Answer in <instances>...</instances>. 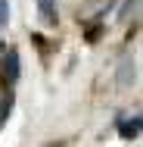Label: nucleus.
Listing matches in <instances>:
<instances>
[{"mask_svg": "<svg viewBox=\"0 0 143 147\" xmlns=\"http://www.w3.org/2000/svg\"><path fill=\"white\" fill-rule=\"evenodd\" d=\"M3 116H9V100H3V103H0V122H3Z\"/></svg>", "mask_w": 143, "mask_h": 147, "instance_id": "obj_4", "label": "nucleus"}, {"mask_svg": "<svg viewBox=\"0 0 143 147\" xmlns=\"http://www.w3.org/2000/svg\"><path fill=\"white\" fill-rule=\"evenodd\" d=\"M0 78H3V85H13L19 78V53L16 50H6V57L0 63Z\"/></svg>", "mask_w": 143, "mask_h": 147, "instance_id": "obj_1", "label": "nucleus"}, {"mask_svg": "<svg viewBox=\"0 0 143 147\" xmlns=\"http://www.w3.org/2000/svg\"><path fill=\"white\" fill-rule=\"evenodd\" d=\"M118 131H121V138H137V135H140V116H131V119H124Z\"/></svg>", "mask_w": 143, "mask_h": 147, "instance_id": "obj_3", "label": "nucleus"}, {"mask_svg": "<svg viewBox=\"0 0 143 147\" xmlns=\"http://www.w3.org/2000/svg\"><path fill=\"white\" fill-rule=\"evenodd\" d=\"M37 13L44 19V25H56L59 13H56V0H37Z\"/></svg>", "mask_w": 143, "mask_h": 147, "instance_id": "obj_2", "label": "nucleus"}, {"mask_svg": "<svg viewBox=\"0 0 143 147\" xmlns=\"http://www.w3.org/2000/svg\"><path fill=\"white\" fill-rule=\"evenodd\" d=\"M6 22V0H0V25Z\"/></svg>", "mask_w": 143, "mask_h": 147, "instance_id": "obj_5", "label": "nucleus"}]
</instances>
